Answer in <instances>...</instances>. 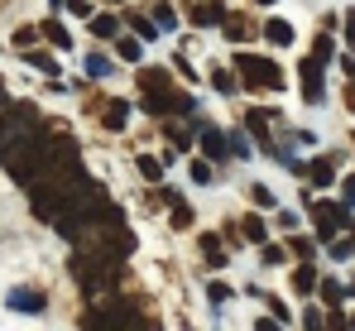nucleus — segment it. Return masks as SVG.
Wrapping results in <instances>:
<instances>
[{
  "instance_id": "nucleus-1",
  "label": "nucleus",
  "mask_w": 355,
  "mask_h": 331,
  "mask_svg": "<svg viewBox=\"0 0 355 331\" xmlns=\"http://www.w3.org/2000/svg\"><path fill=\"white\" fill-rule=\"evenodd\" d=\"M144 106L154 110V115H187L192 110V96L173 92L164 72H144Z\"/></svg>"
},
{
  "instance_id": "nucleus-2",
  "label": "nucleus",
  "mask_w": 355,
  "mask_h": 331,
  "mask_svg": "<svg viewBox=\"0 0 355 331\" xmlns=\"http://www.w3.org/2000/svg\"><path fill=\"white\" fill-rule=\"evenodd\" d=\"M34 130H39V110H34V106H10V110H5V115H0V164H5L10 149L24 144Z\"/></svg>"
},
{
  "instance_id": "nucleus-3",
  "label": "nucleus",
  "mask_w": 355,
  "mask_h": 331,
  "mask_svg": "<svg viewBox=\"0 0 355 331\" xmlns=\"http://www.w3.org/2000/svg\"><path fill=\"white\" fill-rule=\"evenodd\" d=\"M236 72L245 77V87H259V92H279L284 87V72L274 58H259V53H236Z\"/></svg>"
},
{
  "instance_id": "nucleus-4",
  "label": "nucleus",
  "mask_w": 355,
  "mask_h": 331,
  "mask_svg": "<svg viewBox=\"0 0 355 331\" xmlns=\"http://www.w3.org/2000/svg\"><path fill=\"white\" fill-rule=\"evenodd\" d=\"M106 264H111V260H106L101 250H96V255H77V260H72V274H77V283H82L87 293H96V288H106Z\"/></svg>"
},
{
  "instance_id": "nucleus-5",
  "label": "nucleus",
  "mask_w": 355,
  "mask_h": 331,
  "mask_svg": "<svg viewBox=\"0 0 355 331\" xmlns=\"http://www.w3.org/2000/svg\"><path fill=\"white\" fill-rule=\"evenodd\" d=\"M130 250H135V235H130V230H125V226H111V230H106V235H101V255H106V260H125V255H130Z\"/></svg>"
},
{
  "instance_id": "nucleus-6",
  "label": "nucleus",
  "mask_w": 355,
  "mask_h": 331,
  "mask_svg": "<svg viewBox=\"0 0 355 331\" xmlns=\"http://www.w3.org/2000/svg\"><path fill=\"white\" fill-rule=\"evenodd\" d=\"M87 327H144V322H139L130 307H106V312H92Z\"/></svg>"
},
{
  "instance_id": "nucleus-7",
  "label": "nucleus",
  "mask_w": 355,
  "mask_h": 331,
  "mask_svg": "<svg viewBox=\"0 0 355 331\" xmlns=\"http://www.w3.org/2000/svg\"><path fill=\"white\" fill-rule=\"evenodd\" d=\"M302 96H307V101H322V62H317V58L302 62Z\"/></svg>"
},
{
  "instance_id": "nucleus-8",
  "label": "nucleus",
  "mask_w": 355,
  "mask_h": 331,
  "mask_svg": "<svg viewBox=\"0 0 355 331\" xmlns=\"http://www.w3.org/2000/svg\"><path fill=\"white\" fill-rule=\"evenodd\" d=\"M341 221H346V212H336V207H317V226H322V235H336Z\"/></svg>"
},
{
  "instance_id": "nucleus-9",
  "label": "nucleus",
  "mask_w": 355,
  "mask_h": 331,
  "mask_svg": "<svg viewBox=\"0 0 355 331\" xmlns=\"http://www.w3.org/2000/svg\"><path fill=\"white\" fill-rule=\"evenodd\" d=\"M192 19H197V24H221V19H226V10L207 0V5H192Z\"/></svg>"
},
{
  "instance_id": "nucleus-10",
  "label": "nucleus",
  "mask_w": 355,
  "mask_h": 331,
  "mask_svg": "<svg viewBox=\"0 0 355 331\" xmlns=\"http://www.w3.org/2000/svg\"><path fill=\"white\" fill-rule=\"evenodd\" d=\"M264 34H269V44H288V39H293V24H288V19H269Z\"/></svg>"
},
{
  "instance_id": "nucleus-11",
  "label": "nucleus",
  "mask_w": 355,
  "mask_h": 331,
  "mask_svg": "<svg viewBox=\"0 0 355 331\" xmlns=\"http://www.w3.org/2000/svg\"><path fill=\"white\" fill-rule=\"evenodd\" d=\"M202 149H207V159H226V139H221L216 130H207V135H202Z\"/></svg>"
},
{
  "instance_id": "nucleus-12",
  "label": "nucleus",
  "mask_w": 355,
  "mask_h": 331,
  "mask_svg": "<svg viewBox=\"0 0 355 331\" xmlns=\"http://www.w3.org/2000/svg\"><path fill=\"white\" fill-rule=\"evenodd\" d=\"M10 303H15V307H24V312H39V307H44V298H39V293H15Z\"/></svg>"
},
{
  "instance_id": "nucleus-13",
  "label": "nucleus",
  "mask_w": 355,
  "mask_h": 331,
  "mask_svg": "<svg viewBox=\"0 0 355 331\" xmlns=\"http://www.w3.org/2000/svg\"><path fill=\"white\" fill-rule=\"evenodd\" d=\"M240 230H245V240H264V221H259V217H245V221H240Z\"/></svg>"
},
{
  "instance_id": "nucleus-14",
  "label": "nucleus",
  "mask_w": 355,
  "mask_h": 331,
  "mask_svg": "<svg viewBox=\"0 0 355 331\" xmlns=\"http://www.w3.org/2000/svg\"><path fill=\"white\" fill-rule=\"evenodd\" d=\"M307 178H312L317 187H327V183H331V164H327V159H322V164H312V168H307Z\"/></svg>"
},
{
  "instance_id": "nucleus-15",
  "label": "nucleus",
  "mask_w": 355,
  "mask_h": 331,
  "mask_svg": "<svg viewBox=\"0 0 355 331\" xmlns=\"http://www.w3.org/2000/svg\"><path fill=\"white\" fill-rule=\"evenodd\" d=\"M250 130H254V135L269 144V115H264V110H254V115H250Z\"/></svg>"
},
{
  "instance_id": "nucleus-16",
  "label": "nucleus",
  "mask_w": 355,
  "mask_h": 331,
  "mask_svg": "<svg viewBox=\"0 0 355 331\" xmlns=\"http://www.w3.org/2000/svg\"><path fill=\"white\" fill-rule=\"evenodd\" d=\"M202 255L211 260V264H221L226 255H221V245H216V235H202Z\"/></svg>"
},
{
  "instance_id": "nucleus-17",
  "label": "nucleus",
  "mask_w": 355,
  "mask_h": 331,
  "mask_svg": "<svg viewBox=\"0 0 355 331\" xmlns=\"http://www.w3.org/2000/svg\"><path fill=\"white\" fill-rule=\"evenodd\" d=\"M92 29H96L101 39H111V34H116V19H111V15H96V19H92Z\"/></svg>"
},
{
  "instance_id": "nucleus-18",
  "label": "nucleus",
  "mask_w": 355,
  "mask_h": 331,
  "mask_svg": "<svg viewBox=\"0 0 355 331\" xmlns=\"http://www.w3.org/2000/svg\"><path fill=\"white\" fill-rule=\"evenodd\" d=\"M312 283H317V274H312V269H297V274H293V288H297V293H312Z\"/></svg>"
},
{
  "instance_id": "nucleus-19",
  "label": "nucleus",
  "mask_w": 355,
  "mask_h": 331,
  "mask_svg": "<svg viewBox=\"0 0 355 331\" xmlns=\"http://www.w3.org/2000/svg\"><path fill=\"white\" fill-rule=\"evenodd\" d=\"M44 34H49L58 49H67V29H62V24H53V19H49V24H44Z\"/></svg>"
},
{
  "instance_id": "nucleus-20",
  "label": "nucleus",
  "mask_w": 355,
  "mask_h": 331,
  "mask_svg": "<svg viewBox=\"0 0 355 331\" xmlns=\"http://www.w3.org/2000/svg\"><path fill=\"white\" fill-rule=\"evenodd\" d=\"M106 125H111V130H120V125H125V106H106Z\"/></svg>"
},
{
  "instance_id": "nucleus-21",
  "label": "nucleus",
  "mask_w": 355,
  "mask_h": 331,
  "mask_svg": "<svg viewBox=\"0 0 355 331\" xmlns=\"http://www.w3.org/2000/svg\"><path fill=\"white\" fill-rule=\"evenodd\" d=\"M116 49H120V58H130V62H139V44H135V39H120Z\"/></svg>"
},
{
  "instance_id": "nucleus-22",
  "label": "nucleus",
  "mask_w": 355,
  "mask_h": 331,
  "mask_svg": "<svg viewBox=\"0 0 355 331\" xmlns=\"http://www.w3.org/2000/svg\"><path fill=\"white\" fill-rule=\"evenodd\" d=\"M29 62H34V67H44V72H58V62H53L49 53H29Z\"/></svg>"
},
{
  "instance_id": "nucleus-23",
  "label": "nucleus",
  "mask_w": 355,
  "mask_h": 331,
  "mask_svg": "<svg viewBox=\"0 0 355 331\" xmlns=\"http://www.w3.org/2000/svg\"><path fill=\"white\" fill-rule=\"evenodd\" d=\"M159 168H164V164H159V159H149V154L139 159V173H144V178H159Z\"/></svg>"
},
{
  "instance_id": "nucleus-24",
  "label": "nucleus",
  "mask_w": 355,
  "mask_h": 331,
  "mask_svg": "<svg viewBox=\"0 0 355 331\" xmlns=\"http://www.w3.org/2000/svg\"><path fill=\"white\" fill-rule=\"evenodd\" d=\"M346 101L355 106V67H351V82H346Z\"/></svg>"
},
{
  "instance_id": "nucleus-25",
  "label": "nucleus",
  "mask_w": 355,
  "mask_h": 331,
  "mask_svg": "<svg viewBox=\"0 0 355 331\" xmlns=\"http://www.w3.org/2000/svg\"><path fill=\"white\" fill-rule=\"evenodd\" d=\"M341 192H346V197L355 202V178H346V183H341Z\"/></svg>"
},
{
  "instance_id": "nucleus-26",
  "label": "nucleus",
  "mask_w": 355,
  "mask_h": 331,
  "mask_svg": "<svg viewBox=\"0 0 355 331\" xmlns=\"http://www.w3.org/2000/svg\"><path fill=\"white\" fill-rule=\"evenodd\" d=\"M0 106H5V87H0Z\"/></svg>"
},
{
  "instance_id": "nucleus-27",
  "label": "nucleus",
  "mask_w": 355,
  "mask_h": 331,
  "mask_svg": "<svg viewBox=\"0 0 355 331\" xmlns=\"http://www.w3.org/2000/svg\"><path fill=\"white\" fill-rule=\"evenodd\" d=\"M259 5H274V0H259Z\"/></svg>"
}]
</instances>
